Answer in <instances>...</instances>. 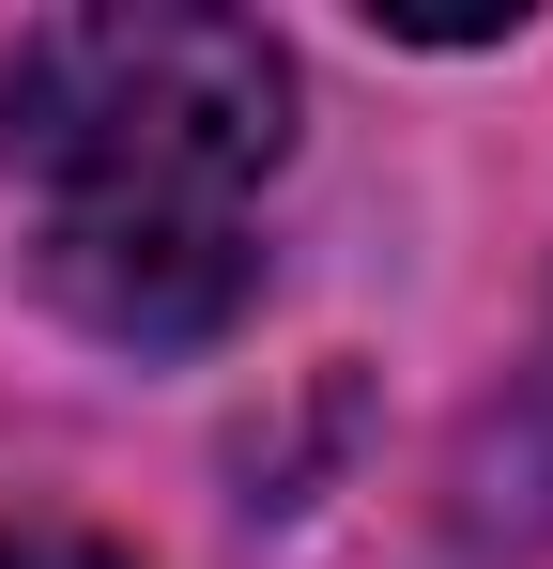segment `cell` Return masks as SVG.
<instances>
[{
	"instance_id": "cell-1",
	"label": "cell",
	"mask_w": 553,
	"mask_h": 569,
	"mask_svg": "<svg viewBox=\"0 0 553 569\" xmlns=\"http://www.w3.org/2000/svg\"><path fill=\"white\" fill-rule=\"evenodd\" d=\"M292 47L215 0H108L0 47V170L31 278L108 355H215L262 308V186L292 170Z\"/></svg>"
},
{
	"instance_id": "cell-2",
	"label": "cell",
	"mask_w": 553,
	"mask_h": 569,
	"mask_svg": "<svg viewBox=\"0 0 553 569\" xmlns=\"http://www.w3.org/2000/svg\"><path fill=\"white\" fill-rule=\"evenodd\" d=\"M446 555L461 569L553 555V308H539V339H523V370L492 385L461 416V447H446Z\"/></svg>"
},
{
	"instance_id": "cell-3",
	"label": "cell",
	"mask_w": 553,
	"mask_h": 569,
	"mask_svg": "<svg viewBox=\"0 0 553 569\" xmlns=\"http://www.w3.org/2000/svg\"><path fill=\"white\" fill-rule=\"evenodd\" d=\"M0 569H139L123 539H78V523H0Z\"/></svg>"
}]
</instances>
